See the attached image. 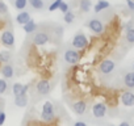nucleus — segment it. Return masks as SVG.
Returning a JSON list of instances; mask_svg holds the SVG:
<instances>
[{"instance_id":"nucleus-1","label":"nucleus","mask_w":134,"mask_h":126,"mask_svg":"<svg viewBox=\"0 0 134 126\" xmlns=\"http://www.w3.org/2000/svg\"><path fill=\"white\" fill-rule=\"evenodd\" d=\"M54 105L50 101H46L42 105V113H41V118L45 122H51L54 119Z\"/></svg>"},{"instance_id":"nucleus-2","label":"nucleus","mask_w":134,"mask_h":126,"mask_svg":"<svg viewBox=\"0 0 134 126\" xmlns=\"http://www.w3.org/2000/svg\"><path fill=\"white\" fill-rule=\"evenodd\" d=\"M71 43H72V47H74L75 50L84 49V47H87V45H88V38H87V36H86L84 33H78V34L74 36Z\"/></svg>"},{"instance_id":"nucleus-3","label":"nucleus","mask_w":134,"mask_h":126,"mask_svg":"<svg viewBox=\"0 0 134 126\" xmlns=\"http://www.w3.org/2000/svg\"><path fill=\"white\" fill-rule=\"evenodd\" d=\"M80 59V54L78 50L75 49H69L64 51V60L66 63H69V65H76Z\"/></svg>"},{"instance_id":"nucleus-4","label":"nucleus","mask_w":134,"mask_h":126,"mask_svg":"<svg viewBox=\"0 0 134 126\" xmlns=\"http://www.w3.org/2000/svg\"><path fill=\"white\" fill-rule=\"evenodd\" d=\"M87 26H88V29H90L92 33H95V34H101V33L104 32V25H103V22H101L99 19H91V20L88 21Z\"/></svg>"},{"instance_id":"nucleus-5","label":"nucleus","mask_w":134,"mask_h":126,"mask_svg":"<svg viewBox=\"0 0 134 126\" xmlns=\"http://www.w3.org/2000/svg\"><path fill=\"white\" fill-rule=\"evenodd\" d=\"M0 41L2 43L7 47H13L15 46V36L11 30H4L2 33V37H0Z\"/></svg>"},{"instance_id":"nucleus-6","label":"nucleus","mask_w":134,"mask_h":126,"mask_svg":"<svg viewBox=\"0 0 134 126\" xmlns=\"http://www.w3.org/2000/svg\"><path fill=\"white\" fill-rule=\"evenodd\" d=\"M114 67H116V63L113 62V60H110V59H105V60H103L101 63H100V66H99V70H100V72L101 74H110L113 70H114Z\"/></svg>"},{"instance_id":"nucleus-7","label":"nucleus","mask_w":134,"mask_h":126,"mask_svg":"<svg viewBox=\"0 0 134 126\" xmlns=\"http://www.w3.org/2000/svg\"><path fill=\"white\" fill-rule=\"evenodd\" d=\"M49 41H50V36H49L46 32H38V33H36V36L33 37V43L37 45V46L46 45Z\"/></svg>"},{"instance_id":"nucleus-8","label":"nucleus","mask_w":134,"mask_h":126,"mask_svg":"<svg viewBox=\"0 0 134 126\" xmlns=\"http://www.w3.org/2000/svg\"><path fill=\"white\" fill-rule=\"evenodd\" d=\"M107 105L105 104H103V102H96L93 106H92V113H93V116L96 117V118H103V117H105V114H107Z\"/></svg>"},{"instance_id":"nucleus-9","label":"nucleus","mask_w":134,"mask_h":126,"mask_svg":"<svg viewBox=\"0 0 134 126\" xmlns=\"http://www.w3.org/2000/svg\"><path fill=\"white\" fill-rule=\"evenodd\" d=\"M121 102H122V105H125L127 108L134 106V93L131 91L122 92L121 93Z\"/></svg>"},{"instance_id":"nucleus-10","label":"nucleus","mask_w":134,"mask_h":126,"mask_svg":"<svg viewBox=\"0 0 134 126\" xmlns=\"http://www.w3.org/2000/svg\"><path fill=\"white\" fill-rule=\"evenodd\" d=\"M51 89V85H50V82L46 80V79H41L38 83H37V92L40 95H47Z\"/></svg>"},{"instance_id":"nucleus-11","label":"nucleus","mask_w":134,"mask_h":126,"mask_svg":"<svg viewBox=\"0 0 134 126\" xmlns=\"http://www.w3.org/2000/svg\"><path fill=\"white\" fill-rule=\"evenodd\" d=\"M29 84H21V83H15L12 87L13 96H20V95H26L29 91Z\"/></svg>"},{"instance_id":"nucleus-12","label":"nucleus","mask_w":134,"mask_h":126,"mask_svg":"<svg viewBox=\"0 0 134 126\" xmlns=\"http://www.w3.org/2000/svg\"><path fill=\"white\" fill-rule=\"evenodd\" d=\"M72 110L76 113V114H84L86 110H87V102L80 100V101H76L72 104Z\"/></svg>"},{"instance_id":"nucleus-13","label":"nucleus","mask_w":134,"mask_h":126,"mask_svg":"<svg viewBox=\"0 0 134 126\" xmlns=\"http://www.w3.org/2000/svg\"><path fill=\"white\" fill-rule=\"evenodd\" d=\"M0 72H2V75H3L5 79H11V78H13L15 70H13V66H12V65H9V63H5V65L2 67V70H0Z\"/></svg>"},{"instance_id":"nucleus-14","label":"nucleus","mask_w":134,"mask_h":126,"mask_svg":"<svg viewBox=\"0 0 134 126\" xmlns=\"http://www.w3.org/2000/svg\"><path fill=\"white\" fill-rule=\"evenodd\" d=\"M32 19H30V15H29V12H25V11H21L17 16H16V21L20 24V25H25L28 21H30Z\"/></svg>"},{"instance_id":"nucleus-15","label":"nucleus","mask_w":134,"mask_h":126,"mask_svg":"<svg viewBox=\"0 0 134 126\" xmlns=\"http://www.w3.org/2000/svg\"><path fill=\"white\" fill-rule=\"evenodd\" d=\"M28 96L26 95H20V96H15V105L19 108H24L28 105Z\"/></svg>"},{"instance_id":"nucleus-16","label":"nucleus","mask_w":134,"mask_h":126,"mask_svg":"<svg viewBox=\"0 0 134 126\" xmlns=\"http://www.w3.org/2000/svg\"><path fill=\"white\" fill-rule=\"evenodd\" d=\"M124 84L127 88H134V71L131 72H126V75L124 76Z\"/></svg>"},{"instance_id":"nucleus-17","label":"nucleus","mask_w":134,"mask_h":126,"mask_svg":"<svg viewBox=\"0 0 134 126\" xmlns=\"http://www.w3.org/2000/svg\"><path fill=\"white\" fill-rule=\"evenodd\" d=\"M110 7V4L107 2V0H97V3L95 4V12L96 13H99V12H101V11H105L107 8H109Z\"/></svg>"},{"instance_id":"nucleus-18","label":"nucleus","mask_w":134,"mask_h":126,"mask_svg":"<svg viewBox=\"0 0 134 126\" xmlns=\"http://www.w3.org/2000/svg\"><path fill=\"white\" fill-rule=\"evenodd\" d=\"M24 26V32L25 33H28V34H30V33H33V32H36V29H37V24H36V21L32 19L30 21H28L25 25H23Z\"/></svg>"},{"instance_id":"nucleus-19","label":"nucleus","mask_w":134,"mask_h":126,"mask_svg":"<svg viewBox=\"0 0 134 126\" xmlns=\"http://www.w3.org/2000/svg\"><path fill=\"white\" fill-rule=\"evenodd\" d=\"M79 8L82 12H90L91 8H92V3H91V0H80L79 2Z\"/></svg>"},{"instance_id":"nucleus-20","label":"nucleus","mask_w":134,"mask_h":126,"mask_svg":"<svg viewBox=\"0 0 134 126\" xmlns=\"http://www.w3.org/2000/svg\"><path fill=\"white\" fill-rule=\"evenodd\" d=\"M12 59V53L8 50H2L0 51V62L2 63H8Z\"/></svg>"},{"instance_id":"nucleus-21","label":"nucleus","mask_w":134,"mask_h":126,"mask_svg":"<svg viewBox=\"0 0 134 126\" xmlns=\"http://www.w3.org/2000/svg\"><path fill=\"white\" fill-rule=\"evenodd\" d=\"M28 3L30 4L32 8H34V9H37V11H41V9H43V7H45L43 0H28Z\"/></svg>"},{"instance_id":"nucleus-22","label":"nucleus","mask_w":134,"mask_h":126,"mask_svg":"<svg viewBox=\"0 0 134 126\" xmlns=\"http://www.w3.org/2000/svg\"><path fill=\"white\" fill-rule=\"evenodd\" d=\"M13 5L17 11H23L25 9V7L28 5V0H15L13 2Z\"/></svg>"},{"instance_id":"nucleus-23","label":"nucleus","mask_w":134,"mask_h":126,"mask_svg":"<svg viewBox=\"0 0 134 126\" xmlns=\"http://www.w3.org/2000/svg\"><path fill=\"white\" fill-rule=\"evenodd\" d=\"M74 20H75V15H74V12H71V11L66 12V13L63 15V21H64L66 24H71Z\"/></svg>"},{"instance_id":"nucleus-24","label":"nucleus","mask_w":134,"mask_h":126,"mask_svg":"<svg viewBox=\"0 0 134 126\" xmlns=\"http://www.w3.org/2000/svg\"><path fill=\"white\" fill-rule=\"evenodd\" d=\"M63 2H64V0H54V2L50 4V7H49V11H50V12H53V11L59 9V5H60Z\"/></svg>"},{"instance_id":"nucleus-25","label":"nucleus","mask_w":134,"mask_h":126,"mask_svg":"<svg viewBox=\"0 0 134 126\" xmlns=\"http://www.w3.org/2000/svg\"><path fill=\"white\" fill-rule=\"evenodd\" d=\"M125 37H126V41L129 43H134V28L126 30V36Z\"/></svg>"},{"instance_id":"nucleus-26","label":"nucleus","mask_w":134,"mask_h":126,"mask_svg":"<svg viewBox=\"0 0 134 126\" xmlns=\"http://www.w3.org/2000/svg\"><path fill=\"white\" fill-rule=\"evenodd\" d=\"M8 89V83L4 80V79H0V95L5 93Z\"/></svg>"},{"instance_id":"nucleus-27","label":"nucleus","mask_w":134,"mask_h":126,"mask_svg":"<svg viewBox=\"0 0 134 126\" xmlns=\"http://www.w3.org/2000/svg\"><path fill=\"white\" fill-rule=\"evenodd\" d=\"M7 12H8L7 4L3 2V0H0V15H7Z\"/></svg>"},{"instance_id":"nucleus-28","label":"nucleus","mask_w":134,"mask_h":126,"mask_svg":"<svg viewBox=\"0 0 134 126\" xmlns=\"http://www.w3.org/2000/svg\"><path fill=\"white\" fill-rule=\"evenodd\" d=\"M69 8H70V7H69V4H67L66 2H63V3H62V4L59 5V11H60V12H62L63 15H64L66 12H69V11H70Z\"/></svg>"},{"instance_id":"nucleus-29","label":"nucleus","mask_w":134,"mask_h":126,"mask_svg":"<svg viewBox=\"0 0 134 126\" xmlns=\"http://www.w3.org/2000/svg\"><path fill=\"white\" fill-rule=\"evenodd\" d=\"M126 5L130 11L134 12V0H126Z\"/></svg>"},{"instance_id":"nucleus-30","label":"nucleus","mask_w":134,"mask_h":126,"mask_svg":"<svg viewBox=\"0 0 134 126\" xmlns=\"http://www.w3.org/2000/svg\"><path fill=\"white\" fill-rule=\"evenodd\" d=\"M5 118H7V116H5V113L2 110V113H0V126H3V125H4Z\"/></svg>"},{"instance_id":"nucleus-31","label":"nucleus","mask_w":134,"mask_h":126,"mask_svg":"<svg viewBox=\"0 0 134 126\" xmlns=\"http://www.w3.org/2000/svg\"><path fill=\"white\" fill-rule=\"evenodd\" d=\"M72 126H88V125L86 122H83V121H76V122H74Z\"/></svg>"},{"instance_id":"nucleus-32","label":"nucleus","mask_w":134,"mask_h":126,"mask_svg":"<svg viewBox=\"0 0 134 126\" xmlns=\"http://www.w3.org/2000/svg\"><path fill=\"white\" fill-rule=\"evenodd\" d=\"M131 28H133V21H129V22L125 25V29H126V30H129V29H131Z\"/></svg>"},{"instance_id":"nucleus-33","label":"nucleus","mask_w":134,"mask_h":126,"mask_svg":"<svg viewBox=\"0 0 134 126\" xmlns=\"http://www.w3.org/2000/svg\"><path fill=\"white\" fill-rule=\"evenodd\" d=\"M118 126H130V123H129V122H126V121H122Z\"/></svg>"},{"instance_id":"nucleus-34","label":"nucleus","mask_w":134,"mask_h":126,"mask_svg":"<svg viewBox=\"0 0 134 126\" xmlns=\"http://www.w3.org/2000/svg\"><path fill=\"white\" fill-rule=\"evenodd\" d=\"M108 126H116V125H112V123H110V125H108Z\"/></svg>"},{"instance_id":"nucleus-35","label":"nucleus","mask_w":134,"mask_h":126,"mask_svg":"<svg viewBox=\"0 0 134 126\" xmlns=\"http://www.w3.org/2000/svg\"><path fill=\"white\" fill-rule=\"evenodd\" d=\"M133 71H134V65H133Z\"/></svg>"},{"instance_id":"nucleus-36","label":"nucleus","mask_w":134,"mask_h":126,"mask_svg":"<svg viewBox=\"0 0 134 126\" xmlns=\"http://www.w3.org/2000/svg\"><path fill=\"white\" fill-rule=\"evenodd\" d=\"M0 113H2V110H0Z\"/></svg>"},{"instance_id":"nucleus-37","label":"nucleus","mask_w":134,"mask_h":126,"mask_svg":"<svg viewBox=\"0 0 134 126\" xmlns=\"http://www.w3.org/2000/svg\"><path fill=\"white\" fill-rule=\"evenodd\" d=\"M13 2H15V0H13Z\"/></svg>"}]
</instances>
